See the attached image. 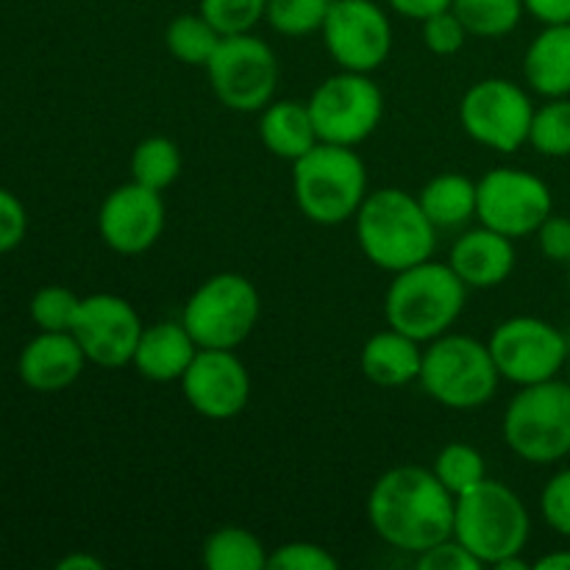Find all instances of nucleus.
Masks as SVG:
<instances>
[{
  "label": "nucleus",
  "instance_id": "aec40b11",
  "mask_svg": "<svg viewBox=\"0 0 570 570\" xmlns=\"http://www.w3.org/2000/svg\"><path fill=\"white\" fill-rule=\"evenodd\" d=\"M198 351L200 345L195 343V337L181 321H161L156 326L142 328L131 365L148 382H181Z\"/></svg>",
  "mask_w": 570,
  "mask_h": 570
},
{
  "label": "nucleus",
  "instance_id": "a19ab883",
  "mask_svg": "<svg viewBox=\"0 0 570 570\" xmlns=\"http://www.w3.org/2000/svg\"><path fill=\"white\" fill-rule=\"evenodd\" d=\"M529 14L538 17L546 26L554 22H570V0H523Z\"/></svg>",
  "mask_w": 570,
  "mask_h": 570
},
{
  "label": "nucleus",
  "instance_id": "c9c22d12",
  "mask_svg": "<svg viewBox=\"0 0 570 570\" xmlns=\"http://www.w3.org/2000/svg\"><path fill=\"white\" fill-rule=\"evenodd\" d=\"M540 510H543L546 523L562 538H570V468L560 471L540 495Z\"/></svg>",
  "mask_w": 570,
  "mask_h": 570
},
{
  "label": "nucleus",
  "instance_id": "f8f14e48",
  "mask_svg": "<svg viewBox=\"0 0 570 570\" xmlns=\"http://www.w3.org/2000/svg\"><path fill=\"white\" fill-rule=\"evenodd\" d=\"M476 193L479 223L510 239L538 234L554 212L549 184L521 167H495L476 184Z\"/></svg>",
  "mask_w": 570,
  "mask_h": 570
},
{
  "label": "nucleus",
  "instance_id": "c85d7f7f",
  "mask_svg": "<svg viewBox=\"0 0 570 570\" xmlns=\"http://www.w3.org/2000/svg\"><path fill=\"white\" fill-rule=\"evenodd\" d=\"M434 476L445 484L454 495L468 493L488 479L484 456L468 443H449L434 460Z\"/></svg>",
  "mask_w": 570,
  "mask_h": 570
},
{
  "label": "nucleus",
  "instance_id": "72a5a7b5",
  "mask_svg": "<svg viewBox=\"0 0 570 570\" xmlns=\"http://www.w3.org/2000/svg\"><path fill=\"white\" fill-rule=\"evenodd\" d=\"M267 568L271 570H337L340 562L332 551H326L317 543H306V540H295V543H284L267 557Z\"/></svg>",
  "mask_w": 570,
  "mask_h": 570
},
{
  "label": "nucleus",
  "instance_id": "37998d69",
  "mask_svg": "<svg viewBox=\"0 0 570 570\" xmlns=\"http://www.w3.org/2000/svg\"><path fill=\"white\" fill-rule=\"evenodd\" d=\"M538 570H570V551H554V554H546L534 562Z\"/></svg>",
  "mask_w": 570,
  "mask_h": 570
},
{
  "label": "nucleus",
  "instance_id": "393cba45",
  "mask_svg": "<svg viewBox=\"0 0 570 570\" xmlns=\"http://www.w3.org/2000/svg\"><path fill=\"white\" fill-rule=\"evenodd\" d=\"M265 546L243 527H223L204 543V562L209 570H262L267 568Z\"/></svg>",
  "mask_w": 570,
  "mask_h": 570
},
{
  "label": "nucleus",
  "instance_id": "ddd939ff",
  "mask_svg": "<svg viewBox=\"0 0 570 570\" xmlns=\"http://www.w3.org/2000/svg\"><path fill=\"white\" fill-rule=\"evenodd\" d=\"M488 345L501 379L521 387L557 379L568 362L566 334L540 317L521 315L499 323Z\"/></svg>",
  "mask_w": 570,
  "mask_h": 570
},
{
  "label": "nucleus",
  "instance_id": "6e6552de",
  "mask_svg": "<svg viewBox=\"0 0 570 570\" xmlns=\"http://www.w3.org/2000/svg\"><path fill=\"white\" fill-rule=\"evenodd\" d=\"M259 289L243 273H217L206 278L184 306L181 323L200 348L243 345L259 321Z\"/></svg>",
  "mask_w": 570,
  "mask_h": 570
},
{
  "label": "nucleus",
  "instance_id": "1a4fd4ad",
  "mask_svg": "<svg viewBox=\"0 0 570 570\" xmlns=\"http://www.w3.org/2000/svg\"><path fill=\"white\" fill-rule=\"evenodd\" d=\"M306 106L321 142L356 148L382 122L384 95L371 72L343 70L328 76Z\"/></svg>",
  "mask_w": 570,
  "mask_h": 570
},
{
  "label": "nucleus",
  "instance_id": "58836bf2",
  "mask_svg": "<svg viewBox=\"0 0 570 570\" xmlns=\"http://www.w3.org/2000/svg\"><path fill=\"white\" fill-rule=\"evenodd\" d=\"M538 243H540V250H543L546 259L568 265L570 262V217H560L551 212V215L543 220V226L538 228Z\"/></svg>",
  "mask_w": 570,
  "mask_h": 570
},
{
  "label": "nucleus",
  "instance_id": "bb28decb",
  "mask_svg": "<svg viewBox=\"0 0 570 570\" xmlns=\"http://www.w3.org/2000/svg\"><path fill=\"white\" fill-rule=\"evenodd\" d=\"M451 9L471 37L499 39L515 31L527 6L523 0H451Z\"/></svg>",
  "mask_w": 570,
  "mask_h": 570
},
{
  "label": "nucleus",
  "instance_id": "b1692460",
  "mask_svg": "<svg viewBox=\"0 0 570 570\" xmlns=\"http://www.w3.org/2000/svg\"><path fill=\"white\" fill-rule=\"evenodd\" d=\"M476 184L462 173H440L421 189L423 212L438 228H456L476 217Z\"/></svg>",
  "mask_w": 570,
  "mask_h": 570
},
{
  "label": "nucleus",
  "instance_id": "dca6fc26",
  "mask_svg": "<svg viewBox=\"0 0 570 570\" xmlns=\"http://www.w3.org/2000/svg\"><path fill=\"white\" fill-rule=\"evenodd\" d=\"M181 390L198 415L209 421H232L248 406V367L228 348H200L181 376Z\"/></svg>",
  "mask_w": 570,
  "mask_h": 570
},
{
  "label": "nucleus",
  "instance_id": "7c9ffc66",
  "mask_svg": "<svg viewBox=\"0 0 570 570\" xmlns=\"http://www.w3.org/2000/svg\"><path fill=\"white\" fill-rule=\"evenodd\" d=\"M334 0H267L265 20L284 37H306L321 31Z\"/></svg>",
  "mask_w": 570,
  "mask_h": 570
},
{
  "label": "nucleus",
  "instance_id": "412c9836",
  "mask_svg": "<svg viewBox=\"0 0 570 570\" xmlns=\"http://www.w3.org/2000/svg\"><path fill=\"white\" fill-rule=\"evenodd\" d=\"M360 365L367 382L376 387H404V384L421 379V343L399 328L376 332L362 348Z\"/></svg>",
  "mask_w": 570,
  "mask_h": 570
},
{
  "label": "nucleus",
  "instance_id": "f704fd0d",
  "mask_svg": "<svg viewBox=\"0 0 570 570\" xmlns=\"http://www.w3.org/2000/svg\"><path fill=\"white\" fill-rule=\"evenodd\" d=\"M471 37L468 28L462 26L460 17L454 14V9L438 11V14L426 17L423 20V42L432 50L434 56H454L465 48V39Z\"/></svg>",
  "mask_w": 570,
  "mask_h": 570
},
{
  "label": "nucleus",
  "instance_id": "a878e982",
  "mask_svg": "<svg viewBox=\"0 0 570 570\" xmlns=\"http://www.w3.org/2000/svg\"><path fill=\"white\" fill-rule=\"evenodd\" d=\"M223 33L204 14H181L170 20L165 31V45L173 59L189 67H206L215 50L220 48Z\"/></svg>",
  "mask_w": 570,
  "mask_h": 570
},
{
  "label": "nucleus",
  "instance_id": "20e7f679",
  "mask_svg": "<svg viewBox=\"0 0 570 570\" xmlns=\"http://www.w3.org/2000/svg\"><path fill=\"white\" fill-rule=\"evenodd\" d=\"M295 204L317 226H340L356 217L367 198V170L354 148L317 142L293 161Z\"/></svg>",
  "mask_w": 570,
  "mask_h": 570
},
{
  "label": "nucleus",
  "instance_id": "4be33fe9",
  "mask_svg": "<svg viewBox=\"0 0 570 570\" xmlns=\"http://www.w3.org/2000/svg\"><path fill=\"white\" fill-rule=\"evenodd\" d=\"M523 76L529 87L546 98L570 95V22L546 26L532 39L523 59Z\"/></svg>",
  "mask_w": 570,
  "mask_h": 570
},
{
  "label": "nucleus",
  "instance_id": "6ab92c4d",
  "mask_svg": "<svg viewBox=\"0 0 570 570\" xmlns=\"http://www.w3.org/2000/svg\"><path fill=\"white\" fill-rule=\"evenodd\" d=\"M449 265L473 289L499 287L515 271V245L510 237L482 226L462 234L449 254Z\"/></svg>",
  "mask_w": 570,
  "mask_h": 570
},
{
  "label": "nucleus",
  "instance_id": "f3484780",
  "mask_svg": "<svg viewBox=\"0 0 570 570\" xmlns=\"http://www.w3.org/2000/svg\"><path fill=\"white\" fill-rule=\"evenodd\" d=\"M98 232L122 256L145 254L165 232V200L156 189L128 181L109 193L98 215Z\"/></svg>",
  "mask_w": 570,
  "mask_h": 570
},
{
  "label": "nucleus",
  "instance_id": "423d86ee",
  "mask_svg": "<svg viewBox=\"0 0 570 570\" xmlns=\"http://www.w3.org/2000/svg\"><path fill=\"white\" fill-rule=\"evenodd\" d=\"M499 379L501 373L490 354V345L468 334L445 332L423 351V390L429 399L449 410H476L488 404L495 395Z\"/></svg>",
  "mask_w": 570,
  "mask_h": 570
},
{
  "label": "nucleus",
  "instance_id": "c756f323",
  "mask_svg": "<svg viewBox=\"0 0 570 570\" xmlns=\"http://www.w3.org/2000/svg\"><path fill=\"white\" fill-rule=\"evenodd\" d=\"M529 142L538 154L562 159L570 156V100L551 98L549 104L534 109L532 128H529Z\"/></svg>",
  "mask_w": 570,
  "mask_h": 570
},
{
  "label": "nucleus",
  "instance_id": "f03ea898",
  "mask_svg": "<svg viewBox=\"0 0 570 570\" xmlns=\"http://www.w3.org/2000/svg\"><path fill=\"white\" fill-rule=\"evenodd\" d=\"M354 220L362 254L387 273L421 265L438 248V226L429 220L417 195L406 189L382 187L367 193Z\"/></svg>",
  "mask_w": 570,
  "mask_h": 570
},
{
  "label": "nucleus",
  "instance_id": "4c0bfd02",
  "mask_svg": "<svg viewBox=\"0 0 570 570\" xmlns=\"http://www.w3.org/2000/svg\"><path fill=\"white\" fill-rule=\"evenodd\" d=\"M28 228V215L26 206L20 204L17 195H11L9 189L0 187V254L17 248L26 237Z\"/></svg>",
  "mask_w": 570,
  "mask_h": 570
},
{
  "label": "nucleus",
  "instance_id": "a211bd4d",
  "mask_svg": "<svg viewBox=\"0 0 570 570\" xmlns=\"http://www.w3.org/2000/svg\"><path fill=\"white\" fill-rule=\"evenodd\" d=\"M87 354L72 332H42L22 348L20 379L39 393L65 390L81 376Z\"/></svg>",
  "mask_w": 570,
  "mask_h": 570
},
{
  "label": "nucleus",
  "instance_id": "9d476101",
  "mask_svg": "<svg viewBox=\"0 0 570 570\" xmlns=\"http://www.w3.org/2000/svg\"><path fill=\"white\" fill-rule=\"evenodd\" d=\"M212 92L232 111H262L276 95L278 61L271 45L254 33L223 37L206 65Z\"/></svg>",
  "mask_w": 570,
  "mask_h": 570
},
{
  "label": "nucleus",
  "instance_id": "0eeeda50",
  "mask_svg": "<svg viewBox=\"0 0 570 570\" xmlns=\"http://www.w3.org/2000/svg\"><path fill=\"white\" fill-rule=\"evenodd\" d=\"M504 440L532 465H551L570 454V384H527L504 412Z\"/></svg>",
  "mask_w": 570,
  "mask_h": 570
},
{
  "label": "nucleus",
  "instance_id": "4468645a",
  "mask_svg": "<svg viewBox=\"0 0 570 570\" xmlns=\"http://www.w3.org/2000/svg\"><path fill=\"white\" fill-rule=\"evenodd\" d=\"M321 33L326 50L343 70L373 72L393 50L390 17L373 0H334Z\"/></svg>",
  "mask_w": 570,
  "mask_h": 570
},
{
  "label": "nucleus",
  "instance_id": "473e14b6",
  "mask_svg": "<svg viewBox=\"0 0 570 570\" xmlns=\"http://www.w3.org/2000/svg\"><path fill=\"white\" fill-rule=\"evenodd\" d=\"M81 298L65 287H42L31 301V317L42 332H72Z\"/></svg>",
  "mask_w": 570,
  "mask_h": 570
},
{
  "label": "nucleus",
  "instance_id": "2eb2a0df",
  "mask_svg": "<svg viewBox=\"0 0 570 570\" xmlns=\"http://www.w3.org/2000/svg\"><path fill=\"white\" fill-rule=\"evenodd\" d=\"M142 328L137 309L126 298L111 293L81 298V309L72 323V334L87 360L100 367L131 365Z\"/></svg>",
  "mask_w": 570,
  "mask_h": 570
},
{
  "label": "nucleus",
  "instance_id": "39448f33",
  "mask_svg": "<svg viewBox=\"0 0 570 570\" xmlns=\"http://www.w3.org/2000/svg\"><path fill=\"white\" fill-rule=\"evenodd\" d=\"M529 512L521 495L507 484L484 479L468 493L456 495L454 538L484 566H499L512 554H521L529 543Z\"/></svg>",
  "mask_w": 570,
  "mask_h": 570
},
{
  "label": "nucleus",
  "instance_id": "e433bc0d",
  "mask_svg": "<svg viewBox=\"0 0 570 570\" xmlns=\"http://www.w3.org/2000/svg\"><path fill=\"white\" fill-rule=\"evenodd\" d=\"M417 568L421 570H482L484 562L473 557L456 538L443 540L432 546L423 554H417Z\"/></svg>",
  "mask_w": 570,
  "mask_h": 570
},
{
  "label": "nucleus",
  "instance_id": "7ed1b4c3",
  "mask_svg": "<svg viewBox=\"0 0 570 570\" xmlns=\"http://www.w3.org/2000/svg\"><path fill=\"white\" fill-rule=\"evenodd\" d=\"M468 301V284L443 262L426 259L395 273L384 295V317L390 328L410 334L417 343L443 337Z\"/></svg>",
  "mask_w": 570,
  "mask_h": 570
},
{
  "label": "nucleus",
  "instance_id": "ea45409f",
  "mask_svg": "<svg viewBox=\"0 0 570 570\" xmlns=\"http://www.w3.org/2000/svg\"><path fill=\"white\" fill-rule=\"evenodd\" d=\"M390 9L399 11L406 20H426V17L438 14V11L451 9V0H387Z\"/></svg>",
  "mask_w": 570,
  "mask_h": 570
},
{
  "label": "nucleus",
  "instance_id": "9b49d317",
  "mask_svg": "<svg viewBox=\"0 0 570 570\" xmlns=\"http://www.w3.org/2000/svg\"><path fill=\"white\" fill-rule=\"evenodd\" d=\"M532 117L529 95L507 78H484L462 95L460 122L465 134L499 154H515L529 142Z\"/></svg>",
  "mask_w": 570,
  "mask_h": 570
},
{
  "label": "nucleus",
  "instance_id": "cd10ccee",
  "mask_svg": "<svg viewBox=\"0 0 570 570\" xmlns=\"http://www.w3.org/2000/svg\"><path fill=\"white\" fill-rule=\"evenodd\" d=\"M181 176V150L170 137H148L131 154V181L142 187L167 189Z\"/></svg>",
  "mask_w": 570,
  "mask_h": 570
},
{
  "label": "nucleus",
  "instance_id": "f257e3e1",
  "mask_svg": "<svg viewBox=\"0 0 570 570\" xmlns=\"http://www.w3.org/2000/svg\"><path fill=\"white\" fill-rule=\"evenodd\" d=\"M456 495L417 465H401L382 473L367 495V521L373 532L393 549L423 554L454 538Z\"/></svg>",
  "mask_w": 570,
  "mask_h": 570
},
{
  "label": "nucleus",
  "instance_id": "a18cd8bd",
  "mask_svg": "<svg viewBox=\"0 0 570 570\" xmlns=\"http://www.w3.org/2000/svg\"><path fill=\"white\" fill-rule=\"evenodd\" d=\"M568 287H570V262H568Z\"/></svg>",
  "mask_w": 570,
  "mask_h": 570
},
{
  "label": "nucleus",
  "instance_id": "5701e85b",
  "mask_svg": "<svg viewBox=\"0 0 570 570\" xmlns=\"http://www.w3.org/2000/svg\"><path fill=\"white\" fill-rule=\"evenodd\" d=\"M259 137L273 156L287 161L301 159L321 142L309 106L301 104V100H276V104L271 100L262 109Z\"/></svg>",
  "mask_w": 570,
  "mask_h": 570
},
{
  "label": "nucleus",
  "instance_id": "2f4dec72",
  "mask_svg": "<svg viewBox=\"0 0 570 570\" xmlns=\"http://www.w3.org/2000/svg\"><path fill=\"white\" fill-rule=\"evenodd\" d=\"M267 0H200V14L223 33H248L259 20H265Z\"/></svg>",
  "mask_w": 570,
  "mask_h": 570
},
{
  "label": "nucleus",
  "instance_id": "79ce46f5",
  "mask_svg": "<svg viewBox=\"0 0 570 570\" xmlns=\"http://www.w3.org/2000/svg\"><path fill=\"white\" fill-rule=\"evenodd\" d=\"M104 562L89 554H70L59 562V570H100Z\"/></svg>",
  "mask_w": 570,
  "mask_h": 570
},
{
  "label": "nucleus",
  "instance_id": "c03bdc74",
  "mask_svg": "<svg viewBox=\"0 0 570 570\" xmlns=\"http://www.w3.org/2000/svg\"><path fill=\"white\" fill-rule=\"evenodd\" d=\"M495 570H529V562L521 560V554H512L507 560H501L499 566H493Z\"/></svg>",
  "mask_w": 570,
  "mask_h": 570
},
{
  "label": "nucleus",
  "instance_id": "49530a36",
  "mask_svg": "<svg viewBox=\"0 0 570 570\" xmlns=\"http://www.w3.org/2000/svg\"><path fill=\"white\" fill-rule=\"evenodd\" d=\"M568 384H570V362H568Z\"/></svg>",
  "mask_w": 570,
  "mask_h": 570
}]
</instances>
